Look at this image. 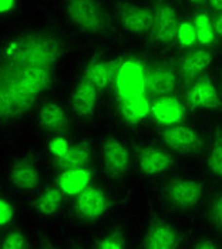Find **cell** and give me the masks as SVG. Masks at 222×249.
<instances>
[{
	"mask_svg": "<svg viewBox=\"0 0 222 249\" xmlns=\"http://www.w3.org/2000/svg\"><path fill=\"white\" fill-rule=\"evenodd\" d=\"M63 43L46 30L18 35L4 43L0 70V114L3 121L29 111L55 80Z\"/></svg>",
	"mask_w": 222,
	"mask_h": 249,
	"instance_id": "cell-1",
	"label": "cell"
},
{
	"mask_svg": "<svg viewBox=\"0 0 222 249\" xmlns=\"http://www.w3.org/2000/svg\"><path fill=\"white\" fill-rule=\"evenodd\" d=\"M212 61V53L206 49L194 50L180 61V73L184 78H195L203 73L205 69L209 67Z\"/></svg>",
	"mask_w": 222,
	"mask_h": 249,
	"instance_id": "cell-17",
	"label": "cell"
},
{
	"mask_svg": "<svg viewBox=\"0 0 222 249\" xmlns=\"http://www.w3.org/2000/svg\"><path fill=\"white\" fill-rule=\"evenodd\" d=\"M161 140L168 148L177 153H194L201 147L200 134L186 125H169L161 133Z\"/></svg>",
	"mask_w": 222,
	"mask_h": 249,
	"instance_id": "cell-5",
	"label": "cell"
},
{
	"mask_svg": "<svg viewBox=\"0 0 222 249\" xmlns=\"http://www.w3.org/2000/svg\"><path fill=\"white\" fill-rule=\"evenodd\" d=\"M70 147L72 145L69 144V141L66 138H63V137H56L49 144V150H50V153H52V155L55 157L56 160L64 157L66 153L70 150Z\"/></svg>",
	"mask_w": 222,
	"mask_h": 249,
	"instance_id": "cell-29",
	"label": "cell"
},
{
	"mask_svg": "<svg viewBox=\"0 0 222 249\" xmlns=\"http://www.w3.org/2000/svg\"><path fill=\"white\" fill-rule=\"evenodd\" d=\"M90 161V148L84 144H73L64 157L57 160V165L61 170H72L86 167Z\"/></svg>",
	"mask_w": 222,
	"mask_h": 249,
	"instance_id": "cell-22",
	"label": "cell"
},
{
	"mask_svg": "<svg viewBox=\"0 0 222 249\" xmlns=\"http://www.w3.org/2000/svg\"><path fill=\"white\" fill-rule=\"evenodd\" d=\"M115 69L112 64L109 63H103V61H97V63H92L86 71H84V78L87 83L92 84L95 89H104L110 84L111 80H114L115 77Z\"/></svg>",
	"mask_w": 222,
	"mask_h": 249,
	"instance_id": "cell-20",
	"label": "cell"
},
{
	"mask_svg": "<svg viewBox=\"0 0 222 249\" xmlns=\"http://www.w3.org/2000/svg\"><path fill=\"white\" fill-rule=\"evenodd\" d=\"M180 236L177 231L164 224H154L148 230L146 236V248L148 249H171L178 247Z\"/></svg>",
	"mask_w": 222,
	"mask_h": 249,
	"instance_id": "cell-16",
	"label": "cell"
},
{
	"mask_svg": "<svg viewBox=\"0 0 222 249\" xmlns=\"http://www.w3.org/2000/svg\"><path fill=\"white\" fill-rule=\"evenodd\" d=\"M191 4H194V6H203V4H205L208 0H188Z\"/></svg>",
	"mask_w": 222,
	"mask_h": 249,
	"instance_id": "cell-36",
	"label": "cell"
},
{
	"mask_svg": "<svg viewBox=\"0 0 222 249\" xmlns=\"http://www.w3.org/2000/svg\"><path fill=\"white\" fill-rule=\"evenodd\" d=\"M121 24L126 30L135 35H144L151 30L152 13L140 6H126L120 13Z\"/></svg>",
	"mask_w": 222,
	"mask_h": 249,
	"instance_id": "cell-12",
	"label": "cell"
},
{
	"mask_svg": "<svg viewBox=\"0 0 222 249\" xmlns=\"http://www.w3.org/2000/svg\"><path fill=\"white\" fill-rule=\"evenodd\" d=\"M177 41L183 46V47H191L195 44L197 41V32L194 27V23L183 20L178 24L177 29Z\"/></svg>",
	"mask_w": 222,
	"mask_h": 249,
	"instance_id": "cell-26",
	"label": "cell"
},
{
	"mask_svg": "<svg viewBox=\"0 0 222 249\" xmlns=\"http://www.w3.org/2000/svg\"><path fill=\"white\" fill-rule=\"evenodd\" d=\"M26 247H27L26 238L18 231L9 232L3 238V242H1V248L3 249H23L26 248Z\"/></svg>",
	"mask_w": 222,
	"mask_h": 249,
	"instance_id": "cell-27",
	"label": "cell"
},
{
	"mask_svg": "<svg viewBox=\"0 0 222 249\" xmlns=\"http://www.w3.org/2000/svg\"><path fill=\"white\" fill-rule=\"evenodd\" d=\"M13 219V207L7 199H1L0 202V224L1 227L10 224V221Z\"/></svg>",
	"mask_w": 222,
	"mask_h": 249,
	"instance_id": "cell-31",
	"label": "cell"
},
{
	"mask_svg": "<svg viewBox=\"0 0 222 249\" xmlns=\"http://www.w3.org/2000/svg\"><path fill=\"white\" fill-rule=\"evenodd\" d=\"M138 164L146 175L155 177L166 173L172 167L174 160L166 151L158 148H146L138 155Z\"/></svg>",
	"mask_w": 222,
	"mask_h": 249,
	"instance_id": "cell-11",
	"label": "cell"
},
{
	"mask_svg": "<svg viewBox=\"0 0 222 249\" xmlns=\"http://www.w3.org/2000/svg\"><path fill=\"white\" fill-rule=\"evenodd\" d=\"M211 221L217 230L222 231V192L214 198L211 204Z\"/></svg>",
	"mask_w": 222,
	"mask_h": 249,
	"instance_id": "cell-30",
	"label": "cell"
},
{
	"mask_svg": "<svg viewBox=\"0 0 222 249\" xmlns=\"http://www.w3.org/2000/svg\"><path fill=\"white\" fill-rule=\"evenodd\" d=\"M66 15L80 30L97 33L107 26V18L97 0H66Z\"/></svg>",
	"mask_w": 222,
	"mask_h": 249,
	"instance_id": "cell-2",
	"label": "cell"
},
{
	"mask_svg": "<svg viewBox=\"0 0 222 249\" xmlns=\"http://www.w3.org/2000/svg\"><path fill=\"white\" fill-rule=\"evenodd\" d=\"M101 160L107 173L114 177H120L127 171L130 165L129 150L123 142L110 140L103 145Z\"/></svg>",
	"mask_w": 222,
	"mask_h": 249,
	"instance_id": "cell-9",
	"label": "cell"
},
{
	"mask_svg": "<svg viewBox=\"0 0 222 249\" xmlns=\"http://www.w3.org/2000/svg\"><path fill=\"white\" fill-rule=\"evenodd\" d=\"M16 7V0H0L1 13H9Z\"/></svg>",
	"mask_w": 222,
	"mask_h": 249,
	"instance_id": "cell-32",
	"label": "cell"
},
{
	"mask_svg": "<svg viewBox=\"0 0 222 249\" xmlns=\"http://www.w3.org/2000/svg\"><path fill=\"white\" fill-rule=\"evenodd\" d=\"M77 211L84 219L100 218L109 207L106 194L98 188H86L77 195Z\"/></svg>",
	"mask_w": 222,
	"mask_h": 249,
	"instance_id": "cell-10",
	"label": "cell"
},
{
	"mask_svg": "<svg viewBox=\"0 0 222 249\" xmlns=\"http://www.w3.org/2000/svg\"><path fill=\"white\" fill-rule=\"evenodd\" d=\"M195 248H218V245L217 244H214V242H211V241H201V242H197L195 245H194Z\"/></svg>",
	"mask_w": 222,
	"mask_h": 249,
	"instance_id": "cell-33",
	"label": "cell"
},
{
	"mask_svg": "<svg viewBox=\"0 0 222 249\" xmlns=\"http://www.w3.org/2000/svg\"><path fill=\"white\" fill-rule=\"evenodd\" d=\"M178 18L175 10L168 4H160L152 12V24L151 32L152 37L158 43H171L177 38L178 29Z\"/></svg>",
	"mask_w": 222,
	"mask_h": 249,
	"instance_id": "cell-6",
	"label": "cell"
},
{
	"mask_svg": "<svg viewBox=\"0 0 222 249\" xmlns=\"http://www.w3.org/2000/svg\"><path fill=\"white\" fill-rule=\"evenodd\" d=\"M61 190L58 188H49L43 192L36 202L37 212L43 216H52L60 210L61 205Z\"/></svg>",
	"mask_w": 222,
	"mask_h": 249,
	"instance_id": "cell-24",
	"label": "cell"
},
{
	"mask_svg": "<svg viewBox=\"0 0 222 249\" xmlns=\"http://www.w3.org/2000/svg\"><path fill=\"white\" fill-rule=\"evenodd\" d=\"M177 86L175 73L166 66H157L147 71V90L155 96H168Z\"/></svg>",
	"mask_w": 222,
	"mask_h": 249,
	"instance_id": "cell-13",
	"label": "cell"
},
{
	"mask_svg": "<svg viewBox=\"0 0 222 249\" xmlns=\"http://www.w3.org/2000/svg\"><path fill=\"white\" fill-rule=\"evenodd\" d=\"M127 247L124 238L120 233H110L100 239V242L95 245V248L100 249H123Z\"/></svg>",
	"mask_w": 222,
	"mask_h": 249,
	"instance_id": "cell-28",
	"label": "cell"
},
{
	"mask_svg": "<svg viewBox=\"0 0 222 249\" xmlns=\"http://www.w3.org/2000/svg\"><path fill=\"white\" fill-rule=\"evenodd\" d=\"M90 181L92 174L86 170V167L64 170L58 177V188L66 195H78L89 188Z\"/></svg>",
	"mask_w": 222,
	"mask_h": 249,
	"instance_id": "cell-15",
	"label": "cell"
},
{
	"mask_svg": "<svg viewBox=\"0 0 222 249\" xmlns=\"http://www.w3.org/2000/svg\"><path fill=\"white\" fill-rule=\"evenodd\" d=\"M192 23H194L195 32H197V41L204 46L211 44L217 36V33H215V26H214L212 20L209 19V16L205 13H200L194 18Z\"/></svg>",
	"mask_w": 222,
	"mask_h": 249,
	"instance_id": "cell-25",
	"label": "cell"
},
{
	"mask_svg": "<svg viewBox=\"0 0 222 249\" xmlns=\"http://www.w3.org/2000/svg\"><path fill=\"white\" fill-rule=\"evenodd\" d=\"M209 4L214 10L222 12V0H209Z\"/></svg>",
	"mask_w": 222,
	"mask_h": 249,
	"instance_id": "cell-35",
	"label": "cell"
},
{
	"mask_svg": "<svg viewBox=\"0 0 222 249\" xmlns=\"http://www.w3.org/2000/svg\"><path fill=\"white\" fill-rule=\"evenodd\" d=\"M97 90L92 84L81 80L77 86L73 96V104L75 113L80 117H90L94 113L97 104Z\"/></svg>",
	"mask_w": 222,
	"mask_h": 249,
	"instance_id": "cell-18",
	"label": "cell"
},
{
	"mask_svg": "<svg viewBox=\"0 0 222 249\" xmlns=\"http://www.w3.org/2000/svg\"><path fill=\"white\" fill-rule=\"evenodd\" d=\"M151 117L155 120V123L166 127L181 124L185 118L184 106L174 97H160L151 106Z\"/></svg>",
	"mask_w": 222,
	"mask_h": 249,
	"instance_id": "cell-8",
	"label": "cell"
},
{
	"mask_svg": "<svg viewBox=\"0 0 222 249\" xmlns=\"http://www.w3.org/2000/svg\"><path fill=\"white\" fill-rule=\"evenodd\" d=\"M206 165L209 173L215 178L222 179V128H220L212 137L206 157Z\"/></svg>",
	"mask_w": 222,
	"mask_h": 249,
	"instance_id": "cell-23",
	"label": "cell"
},
{
	"mask_svg": "<svg viewBox=\"0 0 222 249\" xmlns=\"http://www.w3.org/2000/svg\"><path fill=\"white\" fill-rule=\"evenodd\" d=\"M115 90L121 101L146 96L147 71L137 60L124 61L115 71Z\"/></svg>",
	"mask_w": 222,
	"mask_h": 249,
	"instance_id": "cell-3",
	"label": "cell"
},
{
	"mask_svg": "<svg viewBox=\"0 0 222 249\" xmlns=\"http://www.w3.org/2000/svg\"><path fill=\"white\" fill-rule=\"evenodd\" d=\"M204 194V185L195 178H175L166 187V196L168 204L175 208L186 211L197 207Z\"/></svg>",
	"mask_w": 222,
	"mask_h": 249,
	"instance_id": "cell-4",
	"label": "cell"
},
{
	"mask_svg": "<svg viewBox=\"0 0 222 249\" xmlns=\"http://www.w3.org/2000/svg\"><path fill=\"white\" fill-rule=\"evenodd\" d=\"M214 26H215V33H217V36L222 37V13L217 18V20L214 21Z\"/></svg>",
	"mask_w": 222,
	"mask_h": 249,
	"instance_id": "cell-34",
	"label": "cell"
},
{
	"mask_svg": "<svg viewBox=\"0 0 222 249\" xmlns=\"http://www.w3.org/2000/svg\"><path fill=\"white\" fill-rule=\"evenodd\" d=\"M120 107H121V114L126 118V121L132 124H138L144 121L151 114V104L146 96L121 101Z\"/></svg>",
	"mask_w": 222,
	"mask_h": 249,
	"instance_id": "cell-21",
	"label": "cell"
},
{
	"mask_svg": "<svg viewBox=\"0 0 222 249\" xmlns=\"http://www.w3.org/2000/svg\"><path fill=\"white\" fill-rule=\"evenodd\" d=\"M38 121L41 124L43 128L49 130V131H56V133H61L67 128V115L63 111V108L60 106H57L55 103H49L44 104L40 111H38Z\"/></svg>",
	"mask_w": 222,
	"mask_h": 249,
	"instance_id": "cell-19",
	"label": "cell"
},
{
	"mask_svg": "<svg viewBox=\"0 0 222 249\" xmlns=\"http://www.w3.org/2000/svg\"><path fill=\"white\" fill-rule=\"evenodd\" d=\"M188 103L194 108L215 110L222 106L217 87L209 78H197L188 89Z\"/></svg>",
	"mask_w": 222,
	"mask_h": 249,
	"instance_id": "cell-7",
	"label": "cell"
},
{
	"mask_svg": "<svg viewBox=\"0 0 222 249\" xmlns=\"http://www.w3.org/2000/svg\"><path fill=\"white\" fill-rule=\"evenodd\" d=\"M10 179L20 190H35L40 185V171L29 160H18L10 168Z\"/></svg>",
	"mask_w": 222,
	"mask_h": 249,
	"instance_id": "cell-14",
	"label": "cell"
}]
</instances>
